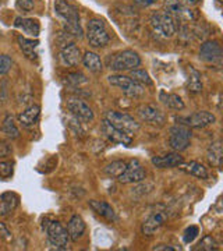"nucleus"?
I'll return each mask as SVG.
<instances>
[{"mask_svg": "<svg viewBox=\"0 0 223 251\" xmlns=\"http://www.w3.org/2000/svg\"><path fill=\"white\" fill-rule=\"evenodd\" d=\"M54 14L60 18L66 31L74 36H82V28L80 24V11L69 0H54Z\"/></svg>", "mask_w": 223, "mask_h": 251, "instance_id": "f257e3e1", "label": "nucleus"}, {"mask_svg": "<svg viewBox=\"0 0 223 251\" xmlns=\"http://www.w3.org/2000/svg\"><path fill=\"white\" fill-rule=\"evenodd\" d=\"M112 56V54H110ZM141 66V57L135 50L125 49L107 57V67L115 72H131Z\"/></svg>", "mask_w": 223, "mask_h": 251, "instance_id": "f03ea898", "label": "nucleus"}, {"mask_svg": "<svg viewBox=\"0 0 223 251\" xmlns=\"http://www.w3.org/2000/svg\"><path fill=\"white\" fill-rule=\"evenodd\" d=\"M149 24L156 35L162 38H172L176 34L177 24L166 11H155L149 17Z\"/></svg>", "mask_w": 223, "mask_h": 251, "instance_id": "7ed1b4c3", "label": "nucleus"}, {"mask_svg": "<svg viewBox=\"0 0 223 251\" xmlns=\"http://www.w3.org/2000/svg\"><path fill=\"white\" fill-rule=\"evenodd\" d=\"M87 39L92 48H103L109 44L110 36L105 23L100 18H92L87 24Z\"/></svg>", "mask_w": 223, "mask_h": 251, "instance_id": "20e7f679", "label": "nucleus"}, {"mask_svg": "<svg viewBox=\"0 0 223 251\" xmlns=\"http://www.w3.org/2000/svg\"><path fill=\"white\" fill-rule=\"evenodd\" d=\"M107 81L110 85L113 87H117L120 90L123 91V94L127 95L128 98H140L143 97L144 92V87L141 84L135 82V81L128 77V75H123V74H115V75H110L107 77Z\"/></svg>", "mask_w": 223, "mask_h": 251, "instance_id": "39448f33", "label": "nucleus"}, {"mask_svg": "<svg viewBox=\"0 0 223 251\" xmlns=\"http://www.w3.org/2000/svg\"><path fill=\"white\" fill-rule=\"evenodd\" d=\"M46 237L50 246H53L56 250H67L70 237L67 230L63 227V225L57 221H52L46 227Z\"/></svg>", "mask_w": 223, "mask_h": 251, "instance_id": "423d86ee", "label": "nucleus"}, {"mask_svg": "<svg viewBox=\"0 0 223 251\" xmlns=\"http://www.w3.org/2000/svg\"><path fill=\"white\" fill-rule=\"evenodd\" d=\"M191 143V130L187 126L176 125L169 130V145L176 152L186 151Z\"/></svg>", "mask_w": 223, "mask_h": 251, "instance_id": "0eeeda50", "label": "nucleus"}, {"mask_svg": "<svg viewBox=\"0 0 223 251\" xmlns=\"http://www.w3.org/2000/svg\"><path fill=\"white\" fill-rule=\"evenodd\" d=\"M105 119L110 125H113L115 127L123 130L124 133L130 135H134L140 130V125L134 120V117L127 115V113H122V112H116V110H109L105 115Z\"/></svg>", "mask_w": 223, "mask_h": 251, "instance_id": "6e6552de", "label": "nucleus"}, {"mask_svg": "<svg viewBox=\"0 0 223 251\" xmlns=\"http://www.w3.org/2000/svg\"><path fill=\"white\" fill-rule=\"evenodd\" d=\"M147 177V171L140 163L138 159H131L127 162L124 172L117 177L122 184H131V183H140Z\"/></svg>", "mask_w": 223, "mask_h": 251, "instance_id": "1a4fd4ad", "label": "nucleus"}, {"mask_svg": "<svg viewBox=\"0 0 223 251\" xmlns=\"http://www.w3.org/2000/svg\"><path fill=\"white\" fill-rule=\"evenodd\" d=\"M177 122H180V125L187 126L188 128H204V127L214 125L216 122V117L211 112L201 110V112L191 113L190 116L178 117Z\"/></svg>", "mask_w": 223, "mask_h": 251, "instance_id": "9d476101", "label": "nucleus"}, {"mask_svg": "<svg viewBox=\"0 0 223 251\" xmlns=\"http://www.w3.org/2000/svg\"><path fill=\"white\" fill-rule=\"evenodd\" d=\"M66 106L69 109V112L72 113L73 116L75 117L77 120H82V122H92L94 120V112L92 109L89 108V105L87 102H84L80 98H69Z\"/></svg>", "mask_w": 223, "mask_h": 251, "instance_id": "9b49d317", "label": "nucleus"}, {"mask_svg": "<svg viewBox=\"0 0 223 251\" xmlns=\"http://www.w3.org/2000/svg\"><path fill=\"white\" fill-rule=\"evenodd\" d=\"M100 130H102L103 135L106 137L110 143L120 144V145H125V147L131 145V143H133V135L127 134L123 130H120V128H117L113 125H110L106 119L102 122Z\"/></svg>", "mask_w": 223, "mask_h": 251, "instance_id": "f8f14e48", "label": "nucleus"}, {"mask_svg": "<svg viewBox=\"0 0 223 251\" xmlns=\"http://www.w3.org/2000/svg\"><path fill=\"white\" fill-rule=\"evenodd\" d=\"M199 59L205 63H212L221 66L222 63V46L218 41H206L201 45Z\"/></svg>", "mask_w": 223, "mask_h": 251, "instance_id": "ddd939ff", "label": "nucleus"}, {"mask_svg": "<svg viewBox=\"0 0 223 251\" xmlns=\"http://www.w3.org/2000/svg\"><path fill=\"white\" fill-rule=\"evenodd\" d=\"M137 113H138L141 120L152 123V125L162 126L166 120L165 113L155 105H143V106L137 109Z\"/></svg>", "mask_w": 223, "mask_h": 251, "instance_id": "4468645a", "label": "nucleus"}, {"mask_svg": "<svg viewBox=\"0 0 223 251\" xmlns=\"http://www.w3.org/2000/svg\"><path fill=\"white\" fill-rule=\"evenodd\" d=\"M166 218L168 216H166V214L163 211H155V212H152L151 215L144 221L141 232L145 236H152L161 226H163V224L166 222Z\"/></svg>", "mask_w": 223, "mask_h": 251, "instance_id": "2eb2a0df", "label": "nucleus"}, {"mask_svg": "<svg viewBox=\"0 0 223 251\" xmlns=\"http://www.w3.org/2000/svg\"><path fill=\"white\" fill-rule=\"evenodd\" d=\"M59 57H60V62L64 66H67V67H75V66H78L81 59H82L80 48L75 45V44H69V45L64 46L62 50H60Z\"/></svg>", "mask_w": 223, "mask_h": 251, "instance_id": "dca6fc26", "label": "nucleus"}, {"mask_svg": "<svg viewBox=\"0 0 223 251\" xmlns=\"http://www.w3.org/2000/svg\"><path fill=\"white\" fill-rule=\"evenodd\" d=\"M184 162L183 156L178 152H172L162 156H153L152 165L158 169H170V168H178Z\"/></svg>", "mask_w": 223, "mask_h": 251, "instance_id": "f3484780", "label": "nucleus"}, {"mask_svg": "<svg viewBox=\"0 0 223 251\" xmlns=\"http://www.w3.org/2000/svg\"><path fill=\"white\" fill-rule=\"evenodd\" d=\"M89 208L100 218L106 219L109 222H116L117 215L112 205L106 201H98V200H91L88 202Z\"/></svg>", "mask_w": 223, "mask_h": 251, "instance_id": "a211bd4d", "label": "nucleus"}, {"mask_svg": "<svg viewBox=\"0 0 223 251\" xmlns=\"http://www.w3.org/2000/svg\"><path fill=\"white\" fill-rule=\"evenodd\" d=\"M39 117H41V106L39 105H31L23 113L18 115V122L21 123V126L29 128V127H34V126L38 125Z\"/></svg>", "mask_w": 223, "mask_h": 251, "instance_id": "6ab92c4d", "label": "nucleus"}, {"mask_svg": "<svg viewBox=\"0 0 223 251\" xmlns=\"http://www.w3.org/2000/svg\"><path fill=\"white\" fill-rule=\"evenodd\" d=\"M67 233L72 242H78L85 233V222L80 215L72 216V219L67 224Z\"/></svg>", "mask_w": 223, "mask_h": 251, "instance_id": "aec40b11", "label": "nucleus"}, {"mask_svg": "<svg viewBox=\"0 0 223 251\" xmlns=\"http://www.w3.org/2000/svg\"><path fill=\"white\" fill-rule=\"evenodd\" d=\"M14 27L21 29L24 34L32 36V38H38L39 32H41V25L36 20L32 18H24V17H17L14 21Z\"/></svg>", "mask_w": 223, "mask_h": 251, "instance_id": "412c9836", "label": "nucleus"}, {"mask_svg": "<svg viewBox=\"0 0 223 251\" xmlns=\"http://www.w3.org/2000/svg\"><path fill=\"white\" fill-rule=\"evenodd\" d=\"M180 169L183 172H186L187 175L190 176H194L197 179H201V180H206L209 177V173L206 171V168L202 165V163H199V162L196 161H191L187 162V163H181L180 166H178Z\"/></svg>", "mask_w": 223, "mask_h": 251, "instance_id": "4be33fe9", "label": "nucleus"}, {"mask_svg": "<svg viewBox=\"0 0 223 251\" xmlns=\"http://www.w3.org/2000/svg\"><path fill=\"white\" fill-rule=\"evenodd\" d=\"M163 4H165V11L169 14L170 17L174 20L176 24H177V21H180L184 16H188V17H190V14H187V11H186L184 6L181 4L180 0H165Z\"/></svg>", "mask_w": 223, "mask_h": 251, "instance_id": "5701e85b", "label": "nucleus"}, {"mask_svg": "<svg viewBox=\"0 0 223 251\" xmlns=\"http://www.w3.org/2000/svg\"><path fill=\"white\" fill-rule=\"evenodd\" d=\"M20 197L14 193H4L0 197V215L7 216L18 206Z\"/></svg>", "mask_w": 223, "mask_h": 251, "instance_id": "b1692460", "label": "nucleus"}, {"mask_svg": "<svg viewBox=\"0 0 223 251\" xmlns=\"http://www.w3.org/2000/svg\"><path fill=\"white\" fill-rule=\"evenodd\" d=\"M206 158H208V162H209L214 168H218V169H221V168H222L223 150H222V143H221V140L214 141V143L209 145L208 152H206Z\"/></svg>", "mask_w": 223, "mask_h": 251, "instance_id": "393cba45", "label": "nucleus"}, {"mask_svg": "<svg viewBox=\"0 0 223 251\" xmlns=\"http://www.w3.org/2000/svg\"><path fill=\"white\" fill-rule=\"evenodd\" d=\"M18 41V45L21 48V50H23V53L25 54V57L29 59V60H35L36 56V49H38V45H39V42L36 41V39H29V38H25V36L20 35L17 38Z\"/></svg>", "mask_w": 223, "mask_h": 251, "instance_id": "a878e982", "label": "nucleus"}, {"mask_svg": "<svg viewBox=\"0 0 223 251\" xmlns=\"http://www.w3.org/2000/svg\"><path fill=\"white\" fill-rule=\"evenodd\" d=\"M81 62L88 69L89 72L95 73V74L100 73L102 69H103L102 60H100L99 54L95 53V52H85L84 56H82V59H81Z\"/></svg>", "mask_w": 223, "mask_h": 251, "instance_id": "bb28decb", "label": "nucleus"}, {"mask_svg": "<svg viewBox=\"0 0 223 251\" xmlns=\"http://www.w3.org/2000/svg\"><path fill=\"white\" fill-rule=\"evenodd\" d=\"M159 99L165 106H168L172 110H183L184 109V102L176 94H166L162 91L159 94Z\"/></svg>", "mask_w": 223, "mask_h": 251, "instance_id": "cd10ccee", "label": "nucleus"}, {"mask_svg": "<svg viewBox=\"0 0 223 251\" xmlns=\"http://www.w3.org/2000/svg\"><path fill=\"white\" fill-rule=\"evenodd\" d=\"M188 73L190 75H187V90L193 94H199L202 91V82H201V74L197 72L193 66L188 67Z\"/></svg>", "mask_w": 223, "mask_h": 251, "instance_id": "c85d7f7f", "label": "nucleus"}, {"mask_svg": "<svg viewBox=\"0 0 223 251\" xmlns=\"http://www.w3.org/2000/svg\"><path fill=\"white\" fill-rule=\"evenodd\" d=\"M1 131L7 135L9 138H13V140L20 137V130L17 128V126L14 123V119H13L11 115H7V116L4 117L3 126H1Z\"/></svg>", "mask_w": 223, "mask_h": 251, "instance_id": "c756f323", "label": "nucleus"}, {"mask_svg": "<svg viewBox=\"0 0 223 251\" xmlns=\"http://www.w3.org/2000/svg\"><path fill=\"white\" fill-rule=\"evenodd\" d=\"M125 166H127V161H115L112 162V163H109V165H106L103 172L106 173L109 177L117 179L124 172Z\"/></svg>", "mask_w": 223, "mask_h": 251, "instance_id": "7c9ffc66", "label": "nucleus"}, {"mask_svg": "<svg viewBox=\"0 0 223 251\" xmlns=\"http://www.w3.org/2000/svg\"><path fill=\"white\" fill-rule=\"evenodd\" d=\"M130 77H131L135 82L141 84L143 87H145V85H147V87L152 85V78L149 77V74L145 72L144 69H134V70H131Z\"/></svg>", "mask_w": 223, "mask_h": 251, "instance_id": "2f4dec72", "label": "nucleus"}, {"mask_svg": "<svg viewBox=\"0 0 223 251\" xmlns=\"http://www.w3.org/2000/svg\"><path fill=\"white\" fill-rule=\"evenodd\" d=\"M194 250L197 251H216L219 250V243L215 240L212 236H205L201 242L197 244V247H194Z\"/></svg>", "mask_w": 223, "mask_h": 251, "instance_id": "473e14b6", "label": "nucleus"}, {"mask_svg": "<svg viewBox=\"0 0 223 251\" xmlns=\"http://www.w3.org/2000/svg\"><path fill=\"white\" fill-rule=\"evenodd\" d=\"M87 81H88L87 77L82 73H72V74L67 75V82L74 85V87H78L81 84H85Z\"/></svg>", "mask_w": 223, "mask_h": 251, "instance_id": "72a5a7b5", "label": "nucleus"}, {"mask_svg": "<svg viewBox=\"0 0 223 251\" xmlns=\"http://www.w3.org/2000/svg\"><path fill=\"white\" fill-rule=\"evenodd\" d=\"M13 67V60L7 54H0V75L7 74Z\"/></svg>", "mask_w": 223, "mask_h": 251, "instance_id": "f704fd0d", "label": "nucleus"}, {"mask_svg": "<svg viewBox=\"0 0 223 251\" xmlns=\"http://www.w3.org/2000/svg\"><path fill=\"white\" fill-rule=\"evenodd\" d=\"M13 153V148L7 140H0V161L7 159Z\"/></svg>", "mask_w": 223, "mask_h": 251, "instance_id": "c9c22d12", "label": "nucleus"}, {"mask_svg": "<svg viewBox=\"0 0 223 251\" xmlns=\"http://www.w3.org/2000/svg\"><path fill=\"white\" fill-rule=\"evenodd\" d=\"M13 175V163L0 161V179H9Z\"/></svg>", "mask_w": 223, "mask_h": 251, "instance_id": "e433bc0d", "label": "nucleus"}, {"mask_svg": "<svg viewBox=\"0 0 223 251\" xmlns=\"http://www.w3.org/2000/svg\"><path fill=\"white\" fill-rule=\"evenodd\" d=\"M198 234H199V229H198L197 226H190V227H187V229L184 230L183 240H184V243H187L188 244V243L193 242Z\"/></svg>", "mask_w": 223, "mask_h": 251, "instance_id": "4c0bfd02", "label": "nucleus"}, {"mask_svg": "<svg viewBox=\"0 0 223 251\" xmlns=\"http://www.w3.org/2000/svg\"><path fill=\"white\" fill-rule=\"evenodd\" d=\"M17 7L20 10H23V11H25V13H28V11H32L34 10V0H17Z\"/></svg>", "mask_w": 223, "mask_h": 251, "instance_id": "58836bf2", "label": "nucleus"}, {"mask_svg": "<svg viewBox=\"0 0 223 251\" xmlns=\"http://www.w3.org/2000/svg\"><path fill=\"white\" fill-rule=\"evenodd\" d=\"M0 239H4V240H10L11 239V233L7 229V226L4 224L0 222Z\"/></svg>", "mask_w": 223, "mask_h": 251, "instance_id": "ea45409f", "label": "nucleus"}, {"mask_svg": "<svg viewBox=\"0 0 223 251\" xmlns=\"http://www.w3.org/2000/svg\"><path fill=\"white\" fill-rule=\"evenodd\" d=\"M181 250L178 247H173V246H169V244H158L153 247V251H177Z\"/></svg>", "mask_w": 223, "mask_h": 251, "instance_id": "a19ab883", "label": "nucleus"}, {"mask_svg": "<svg viewBox=\"0 0 223 251\" xmlns=\"http://www.w3.org/2000/svg\"><path fill=\"white\" fill-rule=\"evenodd\" d=\"M158 0H134V3L140 7H149L153 3H156Z\"/></svg>", "mask_w": 223, "mask_h": 251, "instance_id": "79ce46f5", "label": "nucleus"}, {"mask_svg": "<svg viewBox=\"0 0 223 251\" xmlns=\"http://www.w3.org/2000/svg\"><path fill=\"white\" fill-rule=\"evenodd\" d=\"M186 4H188V6H194V4H198L201 0H183Z\"/></svg>", "mask_w": 223, "mask_h": 251, "instance_id": "37998d69", "label": "nucleus"}, {"mask_svg": "<svg viewBox=\"0 0 223 251\" xmlns=\"http://www.w3.org/2000/svg\"><path fill=\"white\" fill-rule=\"evenodd\" d=\"M218 1H219V3H221V1H222V0H218Z\"/></svg>", "mask_w": 223, "mask_h": 251, "instance_id": "c03bdc74", "label": "nucleus"}]
</instances>
